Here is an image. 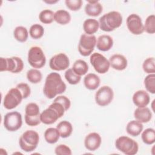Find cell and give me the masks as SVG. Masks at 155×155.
<instances>
[{
    "label": "cell",
    "instance_id": "cell-37",
    "mask_svg": "<svg viewBox=\"0 0 155 155\" xmlns=\"http://www.w3.org/2000/svg\"><path fill=\"white\" fill-rule=\"evenodd\" d=\"M144 31L149 34H154L155 33V16L154 15H149L145 19L143 25Z\"/></svg>",
    "mask_w": 155,
    "mask_h": 155
},
{
    "label": "cell",
    "instance_id": "cell-34",
    "mask_svg": "<svg viewBox=\"0 0 155 155\" xmlns=\"http://www.w3.org/2000/svg\"><path fill=\"white\" fill-rule=\"evenodd\" d=\"M64 76L68 83L71 85L78 84L81 80V76L76 74L72 68H68L65 72Z\"/></svg>",
    "mask_w": 155,
    "mask_h": 155
},
{
    "label": "cell",
    "instance_id": "cell-42",
    "mask_svg": "<svg viewBox=\"0 0 155 155\" xmlns=\"http://www.w3.org/2000/svg\"><path fill=\"white\" fill-rule=\"evenodd\" d=\"M58 1H53V0H51V1H44L45 2L47 3V4H54V3H56Z\"/></svg>",
    "mask_w": 155,
    "mask_h": 155
},
{
    "label": "cell",
    "instance_id": "cell-8",
    "mask_svg": "<svg viewBox=\"0 0 155 155\" xmlns=\"http://www.w3.org/2000/svg\"><path fill=\"white\" fill-rule=\"evenodd\" d=\"M97 39L94 35L82 34L78 44V51L83 56L91 55L96 45Z\"/></svg>",
    "mask_w": 155,
    "mask_h": 155
},
{
    "label": "cell",
    "instance_id": "cell-29",
    "mask_svg": "<svg viewBox=\"0 0 155 155\" xmlns=\"http://www.w3.org/2000/svg\"><path fill=\"white\" fill-rule=\"evenodd\" d=\"M15 39L20 42H25L28 37V31L26 27L23 26L16 27L13 31Z\"/></svg>",
    "mask_w": 155,
    "mask_h": 155
},
{
    "label": "cell",
    "instance_id": "cell-18",
    "mask_svg": "<svg viewBox=\"0 0 155 155\" xmlns=\"http://www.w3.org/2000/svg\"><path fill=\"white\" fill-rule=\"evenodd\" d=\"M110 66L114 70L122 71L125 70L128 65L127 58L122 54H114L110 56L109 59Z\"/></svg>",
    "mask_w": 155,
    "mask_h": 155
},
{
    "label": "cell",
    "instance_id": "cell-16",
    "mask_svg": "<svg viewBox=\"0 0 155 155\" xmlns=\"http://www.w3.org/2000/svg\"><path fill=\"white\" fill-rule=\"evenodd\" d=\"M102 139L99 134L92 132L87 134L84 139V145L87 150L94 151L97 150L101 146Z\"/></svg>",
    "mask_w": 155,
    "mask_h": 155
},
{
    "label": "cell",
    "instance_id": "cell-26",
    "mask_svg": "<svg viewBox=\"0 0 155 155\" xmlns=\"http://www.w3.org/2000/svg\"><path fill=\"white\" fill-rule=\"evenodd\" d=\"M54 20L59 24L66 25L70 22L71 15L68 11L60 9L54 13Z\"/></svg>",
    "mask_w": 155,
    "mask_h": 155
},
{
    "label": "cell",
    "instance_id": "cell-20",
    "mask_svg": "<svg viewBox=\"0 0 155 155\" xmlns=\"http://www.w3.org/2000/svg\"><path fill=\"white\" fill-rule=\"evenodd\" d=\"M103 10L102 4L97 1H88L85 6V12L90 16H99Z\"/></svg>",
    "mask_w": 155,
    "mask_h": 155
},
{
    "label": "cell",
    "instance_id": "cell-41",
    "mask_svg": "<svg viewBox=\"0 0 155 155\" xmlns=\"http://www.w3.org/2000/svg\"><path fill=\"white\" fill-rule=\"evenodd\" d=\"M53 101H56L59 103H61L63 106L64 107L66 111H67L70 106H71V101L70 100L65 96L64 95H60L54 98Z\"/></svg>",
    "mask_w": 155,
    "mask_h": 155
},
{
    "label": "cell",
    "instance_id": "cell-13",
    "mask_svg": "<svg viewBox=\"0 0 155 155\" xmlns=\"http://www.w3.org/2000/svg\"><path fill=\"white\" fill-rule=\"evenodd\" d=\"M114 98V92L113 89L107 85L101 87L95 94L96 103L101 107L109 105Z\"/></svg>",
    "mask_w": 155,
    "mask_h": 155
},
{
    "label": "cell",
    "instance_id": "cell-39",
    "mask_svg": "<svg viewBox=\"0 0 155 155\" xmlns=\"http://www.w3.org/2000/svg\"><path fill=\"white\" fill-rule=\"evenodd\" d=\"M54 153L57 155H71L72 154L70 148L65 144H60L56 146Z\"/></svg>",
    "mask_w": 155,
    "mask_h": 155
},
{
    "label": "cell",
    "instance_id": "cell-17",
    "mask_svg": "<svg viewBox=\"0 0 155 155\" xmlns=\"http://www.w3.org/2000/svg\"><path fill=\"white\" fill-rule=\"evenodd\" d=\"M134 104L137 107H147L150 101V97L147 91L140 90L136 91L132 97Z\"/></svg>",
    "mask_w": 155,
    "mask_h": 155
},
{
    "label": "cell",
    "instance_id": "cell-3",
    "mask_svg": "<svg viewBox=\"0 0 155 155\" xmlns=\"http://www.w3.org/2000/svg\"><path fill=\"white\" fill-rule=\"evenodd\" d=\"M122 19V16L119 12H110L99 18V28L104 31L110 32L114 31L121 25Z\"/></svg>",
    "mask_w": 155,
    "mask_h": 155
},
{
    "label": "cell",
    "instance_id": "cell-2",
    "mask_svg": "<svg viewBox=\"0 0 155 155\" xmlns=\"http://www.w3.org/2000/svg\"><path fill=\"white\" fill-rule=\"evenodd\" d=\"M65 111L63 105L58 102L53 101L48 108L41 113V121L45 125L53 124L58 119L63 116Z\"/></svg>",
    "mask_w": 155,
    "mask_h": 155
},
{
    "label": "cell",
    "instance_id": "cell-27",
    "mask_svg": "<svg viewBox=\"0 0 155 155\" xmlns=\"http://www.w3.org/2000/svg\"><path fill=\"white\" fill-rule=\"evenodd\" d=\"M44 136L45 141L50 144L56 143L61 137L58 129L56 128L53 127L47 128L45 131Z\"/></svg>",
    "mask_w": 155,
    "mask_h": 155
},
{
    "label": "cell",
    "instance_id": "cell-36",
    "mask_svg": "<svg viewBox=\"0 0 155 155\" xmlns=\"http://www.w3.org/2000/svg\"><path fill=\"white\" fill-rule=\"evenodd\" d=\"M142 68L145 73L153 74L155 73V59L154 57H150L146 59L142 64Z\"/></svg>",
    "mask_w": 155,
    "mask_h": 155
},
{
    "label": "cell",
    "instance_id": "cell-12",
    "mask_svg": "<svg viewBox=\"0 0 155 155\" xmlns=\"http://www.w3.org/2000/svg\"><path fill=\"white\" fill-rule=\"evenodd\" d=\"M90 62L94 70L99 74H105L109 70L110 67L109 61L101 53H92Z\"/></svg>",
    "mask_w": 155,
    "mask_h": 155
},
{
    "label": "cell",
    "instance_id": "cell-21",
    "mask_svg": "<svg viewBox=\"0 0 155 155\" xmlns=\"http://www.w3.org/2000/svg\"><path fill=\"white\" fill-rule=\"evenodd\" d=\"M97 48L102 51H107L113 46V38L107 35H102L98 37L96 41Z\"/></svg>",
    "mask_w": 155,
    "mask_h": 155
},
{
    "label": "cell",
    "instance_id": "cell-6",
    "mask_svg": "<svg viewBox=\"0 0 155 155\" xmlns=\"http://www.w3.org/2000/svg\"><path fill=\"white\" fill-rule=\"evenodd\" d=\"M0 71H9L13 73H18L22 71L24 65L23 61L19 57L13 56L11 58H0Z\"/></svg>",
    "mask_w": 155,
    "mask_h": 155
},
{
    "label": "cell",
    "instance_id": "cell-22",
    "mask_svg": "<svg viewBox=\"0 0 155 155\" xmlns=\"http://www.w3.org/2000/svg\"><path fill=\"white\" fill-rule=\"evenodd\" d=\"M84 84L86 88L90 90H94L100 85L101 79L97 74L91 73L84 77Z\"/></svg>",
    "mask_w": 155,
    "mask_h": 155
},
{
    "label": "cell",
    "instance_id": "cell-19",
    "mask_svg": "<svg viewBox=\"0 0 155 155\" xmlns=\"http://www.w3.org/2000/svg\"><path fill=\"white\" fill-rule=\"evenodd\" d=\"M135 119L141 123H147L152 118V113L150 109L147 107H137L134 112Z\"/></svg>",
    "mask_w": 155,
    "mask_h": 155
},
{
    "label": "cell",
    "instance_id": "cell-4",
    "mask_svg": "<svg viewBox=\"0 0 155 155\" xmlns=\"http://www.w3.org/2000/svg\"><path fill=\"white\" fill-rule=\"evenodd\" d=\"M39 142V135L34 130L25 131L19 137V145L20 148L25 152L34 151Z\"/></svg>",
    "mask_w": 155,
    "mask_h": 155
},
{
    "label": "cell",
    "instance_id": "cell-32",
    "mask_svg": "<svg viewBox=\"0 0 155 155\" xmlns=\"http://www.w3.org/2000/svg\"><path fill=\"white\" fill-rule=\"evenodd\" d=\"M54 13L50 9H45L42 10L39 15L40 21L45 24H49L53 22Z\"/></svg>",
    "mask_w": 155,
    "mask_h": 155
},
{
    "label": "cell",
    "instance_id": "cell-24",
    "mask_svg": "<svg viewBox=\"0 0 155 155\" xmlns=\"http://www.w3.org/2000/svg\"><path fill=\"white\" fill-rule=\"evenodd\" d=\"M99 28V21L95 19L88 18L83 23V29L85 34L92 35L98 31Z\"/></svg>",
    "mask_w": 155,
    "mask_h": 155
},
{
    "label": "cell",
    "instance_id": "cell-35",
    "mask_svg": "<svg viewBox=\"0 0 155 155\" xmlns=\"http://www.w3.org/2000/svg\"><path fill=\"white\" fill-rule=\"evenodd\" d=\"M144 85L147 91L151 94L155 93V74H148L144 79Z\"/></svg>",
    "mask_w": 155,
    "mask_h": 155
},
{
    "label": "cell",
    "instance_id": "cell-23",
    "mask_svg": "<svg viewBox=\"0 0 155 155\" xmlns=\"http://www.w3.org/2000/svg\"><path fill=\"white\" fill-rule=\"evenodd\" d=\"M143 125L142 123L136 120L130 121L126 126V131L127 133L133 137L139 136L143 131Z\"/></svg>",
    "mask_w": 155,
    "mask_h": 155
},
{
    "label": "cell",
    "instance_id": "cell-5",
    "mask_svg": "<svg viewBox=\"0 0 155 155\" xmlns=\"http://www.w3.org/2000/svg\"><path fill=\"white\" fill-rule=\"evenodd\" d=\"M116 148L126 155H134L139 150L138 143L125 136L119 137L115 141Z\"/></svg>",
    "mask_w": 155,
    "mask_h": 155
},
{
    "label": "cell",
    "instance_id": "cell-14",
    "mask_svg": "<svg viewBox=\"0 0 155 155\" xmlns=\"http://www.w3.org/2000/svg\"><path fill=\"white\" fill-rule=\"evenodd\" d=\"M127 28L132 34L139 35L143 33L144 27L141 18L136 13L130 15L126 19Z\"/></svg>",
    "mask_w": 155,
    "mask_h": 155
},
{
    "label": "cell",
    "instance_id": "cell-1",
    "mask_svg": "<svg viewBox=\"0 0 155 155\" xmlns=\"http://www.w3.org/2000/svg\"><path fill=\"white\" fill-rule=\"evenodd\" d=\"M66 89V84L58 73L52 72L47 76L43 93L48 99H53L57 95L64 93Z\"/></svg>",
    "mask_w": 155,
    "mask_h": 155
},
{
    "label": "cell",
    "instance_id": "cell-11",
    "mask_svg": "<svg viewBox=\"0 0 155 155\" xmlns=\"http://www.w3.org/2000/svg\"><path fill=\"white\" fill-rule=\"evenodd\" d=\"M3 124L5 128L9 131L18 130L22 125L21 114L16 111L7 113L4 116Z\"/></svg>",
    "mask_w": 155,
    "mask_h": 155
},
{
    "label": "cell",
    "instance_id": "cell-15",
    "mask_svg": "<svg viewBox=\"0 0 155 155\" xmlns=\"http://www.w3.org/2000/svg\"><path fill=\"white\" fill-rule=\"evenodd\" d=\"M70 60L68 57L63 53L53 56L49 61L50 68L54 71H62L68 68Z\"/></svg>",
    "mask_w": 155,
    "mask_h": 155
},
{
    "label": "cell",
    "instance_id": "cell-10",
    "mask_svg": "<svg viewBox=\"0 0 155 155\" xmlns=\"http://www.w3.org/2000/svg\"><path fill=\"white\" fill-rule=\"evenodd\" d=\"M22 99L24 98L21 91L17 87L12 88L5 95L3 105L7 110H12L18 107Z\"/></svg>",
    "mask_w": 155,
    "mask_h": 155
},
{
    "label": "cell",
    "instance_id": "cell-38",
    "mask_svg": "<svg viewBox=\"0 0 155 155\" xmlns=\"http://www.w3.org/2000/svg\"><path fill=\"white\" fill-rule=\"evenodd\" d=\"M67 7L71 11L79 10L82 5V0H66L65 1Z\"/></svg>",
    "mask_w": 155,
    "mask_h": 155
},
{
    "label": "cell",
    "instance_id": "cell-40",
    "mask_svg": "<svg viewBox=\"0 0 155 155\" xmlns=\"http://www.w3.org/2000/svg\"><path fill=\"white\" fill-rule=\"evenodd\" d=\"M16 87H17L21 91L24 99H27L30 95L31 89L27 84L24 82L19 83L16 86Z\"/></svg>",
    "mask_w": 155,
    "mask_h": 155
},
{
    "label": "cell",
    "instance_id": "cell-33",
    "mask_svg": "<svg viewBox=\"0 0 155 155\" xmlns=\"http://www.w3.org/2000/svg\"><path fill=\"white\" fill-rule=\"evenodd\" d=\"M44 34V27L38 24H33L29 29V35L34 39L41 38Z\"/></svg>",
    "mask_w": 155,
    "mask_h": 155
},
{
    "label": "cell",
    "instance_id": "cell-7",
    "mask_svg": "<svg viewBox=\"0 0 155 155\" xmlns=\"http://www.w3.org/2000/svg\"><path fill=\"white\" fill-rule=\"evenodd\" d=\"M27 61L34 68H42L46 63V58L42 48L38 46L30 47L28 51Z\"/></svg>",
    "mask_w": 155,
    "mask_h": 155
},
{
    "label": "cell",
    "instance_id": "cell-31",
    "mask_svg": "<svg viewBox=\"0 0 155 155\" xmlns=\"http://www.w3.org/2000/svg\"><path fill=\"white\" fill-rule=\"evenodd\" d=\"M27 79L31 84H38L41 81L42 74L38 69L32 68L27 71Z\"/></svg>",
    "mask_w": 155,
    "mask_h": 155
},
{
    "label": "cell",
    "instance_id": "cell-30",
    "mask_svg": "<svg viewBox=\"0 0 155 155\" xmlns=\"http://www.w3.org/2000/svg\"><path fill=\"white\" fill-rule=\"evenodd\" d=\"M141 138L143 142L147 145H152L155 142V130L148 128L142 131Z\"/></svg>",
    "mask_w": 155,
    "mask_h": 155
},
{
    "label": "cell",
    "instance_id": "cell-9",
    "mask_svg": "<svg viewBox=\"0 0 155 155\" xmlns=\"http://www.w3.org/2000/svg\"><path fill=\"white\" fill-rule=\"evenodd\" d=\"M40 110L38 105L34 102L28 104L25 108V122L30 127H35L41 122Z\"/></svg>",
    "mask_w": 155,
    "mask_h": 155
},
{
    "label": "cell",
    "instance_id": "cell-28",
    "mask_svg": "<svg viewBox=\"0 0 155 155\" xmlns=\"http://www.w3.org/2000/svg\"><path fill=\"white\" fill-rule=\"evenodd\" d=\"M74 72L81 76L85 75L88 70V65L87 63L82 59L76 60L72 67Z\"/></svg>",
    "mask_w": 155,
    "mask_h": 155
},
{
    "label": "cell",
    "instance_id": "cell-25",
    "mask_svg": "<svg viewBox=\"0 0 155 155\" xmlns=\"http://www.w3.org/2000/svg\"><path fill=\"white\" fill-rule=\"evenodd\" d=\"M60 136L62 138L68 137L73 132V126L67 120L60 122L56 126Z\"/></svg>",
    "mask_w": 155,
    "mask_h": 155
}]
</instances>
